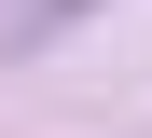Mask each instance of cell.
<instances>
[{"mask_svg": "<svg viewBox=\"0 0 152 138\" xmlns=\"http://www.w3.org/2000/svg\"><path fill=\"white\" fill-rule=\"evenodd\" d=\"M69 14H97V0H14V14H0V55H42Z\"/></svg>", "mask_w": 152, "mask_h": 138, "instance_id": "obj_1", "label": "cell"}]
</instances>
